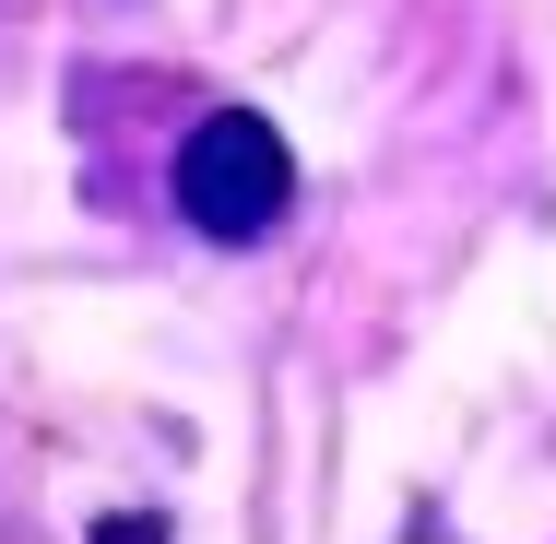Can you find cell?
<instances>
[{
	"instance_id": "2",
	"label": "cell",
	"mask_w": 556,
	"mask_h": 544,
	"mask_svg": "<svg viewBox=\"0 0 556 544\" xmlns=\"http://www.w3.org/2000/svg\"><path fill=\"white\" fill-rule=\"evenodd\" d=\"M96 544H166V521H96Z\"/></svg>"
},
{
	"instance_id": "1",
	"label": "cell",
	"mask_w": 556,
	"mask_h": 544,
	"mask_svg": "<svg viewBox=\"0 0 556 544\" xmlns=\"http://www.w3.org/2000/svg\"><path fill=\"white\" fill-rule=\"evenodd\" d=\"M296 202V154H285V130L261 107H214L190 142H178V214L202 225V237H273Z\"/></svg>"
}]
</instances>
